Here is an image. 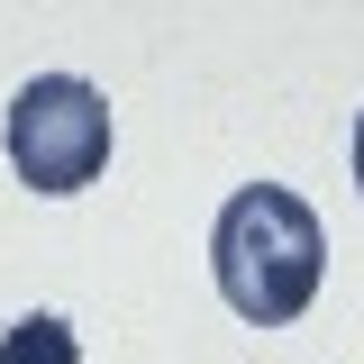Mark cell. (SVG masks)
<instances>
[{"label": "cell", "instance_id": "2", "mask_svg": "<svg viewBox=\"0 0 364 364\" xmlns=\"http://www.w3.org/2000/svg\"><path fill=\"white\" fill-rule=\"evenodd\" d=\"M9 164L28 191H82L109 164V100L82 73H37L9 100Z\"/></svg>", "mask_w": 364, "mask_h": 364}, {"label": "cell", "instance_id": "4", "mask_svg": "<svg viewBox=\"0 0 364 364\" xmlns=\"http://www.w3.org/2000/svg\"><path fill=\"white\" fill-rule=\"evenodd\" d=\"M355 182H364V119H355Z\"/></svg>", "mask_w": 364, "mask_h": 364}, {"label": "cell", "instance_id": "1", "mask_svg": "<svg viewBox=\"0 0 364 364\" xmlns=\"http://www.w3.org/2000/svg\"><path fill=\"white\" fill-rule=\"evenodd\" d=\"M210 273H219L228 310L255 318V328H291L318 301V273H328V228L301 191L282 182H246L228 191L219 228H210Z\"/></svg>", "mask_w": 364, "mask_h": 364}, {"label": "cell", "instance_id": "3", "mask_svg": "<svg viewBox=\"0 0 364 364\" xmlns=\"http://www.w3.org/2000/svg\"><path fill=\"white\" fill-rule=\"evenodd\" d=\"M0 364H82V346H73V328L55 310H28L9 337H0Z\"/></svg>", "mask_w": 364, "mask_h": 364}]
</instances>
